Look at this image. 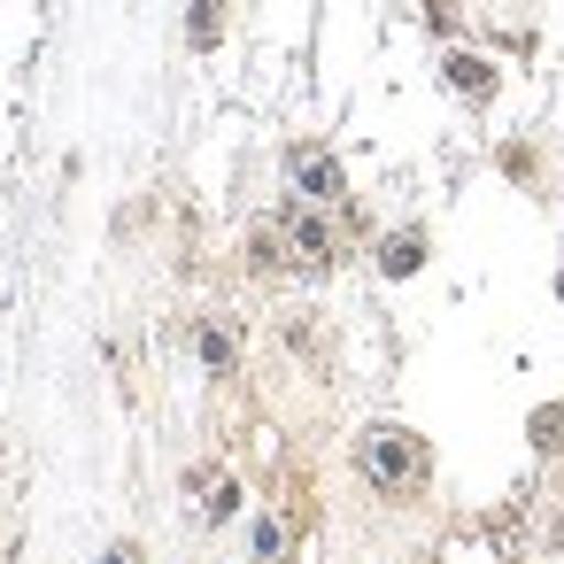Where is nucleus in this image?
Masks as SVG:
<instances>
[{"label": "nucleus", "instance_id": "9b49d317", "mask_svg": "<svg viewBox=\"0 0 564 564\" xmlns=\"http://www.w3.org/2000/svg\"><path fill=\"white\" fill-rule=\"evenodd\" d=\"M240 502H248V495H240V479H232V471H217V479H209L202 518H209V525H232V518H240Z\"/></svg>", "mask_w": 564, "mask_h": 564}, {"label": "nucleus", "instance_id": "f257e3e1", "mask_svg": "<svg viewBox=\"0 0 564 564\" xmlns=\"http://www.w3.org/2000/svg\"><path fill=\"white\" fill-rule=\"evenodd\" d=\"M348 464H356V479H364L371 495H387V502H410V495L433 487V441H425L417 425H394V417L364 425V433L348 441Z\"/></svg>", "mask_w": 564, "mask_h": 564}, {"label": "nucleus", "instance_id": "9d476101", "mask_svg": "<svg viewBox=\"0 0 564 564\" xmlns=\"http://www.w3.org/2000/svg\"><path fill=\"white\" fill-rule=\"evenodd\" d=\"M495 171H502L510 186L541 194V148H533V140H502V148H495Z\"/></svg>", "mask_w": 564, "mask_h": 564}, {"label": "nucleus", "instance_id": "20e7f679", "mask_svg": "<svg viewBox=\"0 0 564 564\" xmlns=\"http://www.w3.org/2000/svg\"><path fill=\"white\" fill-rule=\"evenodd\" d=\"M441 86H448L456 101L487 109V101L502 94V63H495V55H479V47H448V55H441Z\"/></svg>", "mask_w": 564, "mask_h": 564}, {"label": "nucleus", "instance_id": "1a4fd4ad", "mask_svg": "<svg viewBox=\"0 0 564 564\" xmlns=\"http://www.w3.org/2000/svg\"><path fill=\"white\" fill-rule=\"evenodd\" d=\"M248 271H256V279H279V271H294V256H286V232H279V217L248 232Z\"/></svg>", "mask_w": 564, "mask_h": 564}, {"label": "nucleus", "instance_id": "423d86ee", "mask_svg": "<svg viewBox=\"0 0 564 564\" xmlns=\"http://www.w3.org/2000/svg\"><path fill=\"white\" fill-rule=\"evenodd\" d=\"M248 564H302V525L286 510H256L248 518Z\"/></svg>", "mask_w": 564, "mask_h": 564}, {"label": "nucleus", "instance_id": "6e6552de", "mask_svg": "<svg viewBox=\"0 0 564 564\" xmlns=\"http://www.w3.org/2000/svg\"><path fill=\"white\" fill-rule=\"evenodd\" d=\"M194 356H202L209 379H225V371L240 364V333H232L225 317H202V325H194Z\"/></svg>", "mask_w": 564, "mask_h": 564}, {"label": "nucleus", "instance_id": "4468645a", "mask_svg": "<svg viewBox=\"0 0 564 564\" xmlns=\"http://www.w3.org/2000/svg\"><path fill=\"white\" fill-rule=\"evenodd\" d=\"M101 564H148V549L124 533V541H109V549H101Z\"/></svg>", "mask_w": 564, "mask_h": 564}, {"label": "nucleus", "instance_id": "ddd939ff", "mask_svg": "<svg viewBox=\"0 0 564 564\" xmlns=\"http://www.w3.org/2000/svg\"><path fill=\"white\" fill-rule=\"evenodd\" d=\"M425 24H433L441 40H456V0H425Z\"/></svg>", "mask_w": 564, "mask_h": 564}, {"label": "nucleus", "instance_id": "39448f33", "mask_svg": "<svg viewBox=\"0 0 564 564\" xmlns=\"http://www.w3.org/2000/svg\"><path fill=\"white\" fill-rule=\"evenodd\" d=\"M371 263H379V279H417L433 263V232L425 225H394V232H379Z\"/></svg>", "mask_w": 564, "mask_h": 564}, {"label": "nucleus", "instance_id": "f03ea898", "mask_svg": "<svg viewBox=\"0 0 564 564\" xmlns=\"http://www.w3.org/2000/svg\"><path fill=\"white\" fill-rule=\"evenodd\" d=\"M279 232H286V256H294V271H302V279L340 271V232H333V217H325L317 202L286 194V202H279Z\"/></svg>", "mask_w": 564, "mask_h": 564}, {"label": "nucleus", "instance_id": "7ed1b4c3", "mask_svg": "<svg viewBox=\"0 0 564 564\" xmlns=\"http://www.w3.org/2000/svg\"><path fill=\"white\" fill-rule=\"evenodd\" d=\"M286 178H294V194L317 202V209H340V202H348V163H340L325 140H286Z\"/></svg>", "mask_w": 564, "mask_h": 564}, {"label": "nucleus", "instance_id": "0eeeda50", "mask_svg": "<svg viewBox=\"0 0 564 564\" xmlns=\"http://www.w3.org/2000/svg\"><path fill=\"white\" fill-rule=\"evenodd\" d=\"M232 32V0H186V47L194 55H217Z\"/></svg>", "mask_w": 564, "mask_h": 564}, {"label": "nucleus", "instance_id": "f8f14e48", "mask_svg": "<svg viewBox=\"0 0 564 564\" xmlns=\"http://www.w3.org/2000/svg\"><path fill=\"white\" fill-rule=\"evenodd\" d=\"M525 433H533V448H541V456H556V448H564V402L533 410V417H525Z\"/></svg>", "mask_w": 564, "mask_h": 564}, {"label": "nucleus", "instance_id": "2eb2a0df", "mask_svg": "<svg viewBox=\"0 0 564 564\" xmlns=\"http://www.w3.org/2000/svg\"><path fill=\"white\" fill-rule=\"evenodd\" d=\"M556 302H564V271H556Z\"/></svg>", "mask_w": 564, "mask_h": 564}]
</instances>
